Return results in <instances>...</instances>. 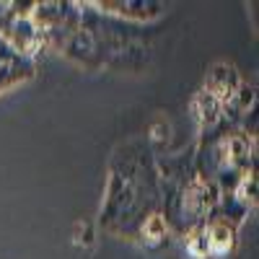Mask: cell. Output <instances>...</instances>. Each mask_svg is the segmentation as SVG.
<instances>
[{
  "instance_id": "obj_6",
  "label": "cell",
  "mask_w": 259,
  "mask_h": 259,
  "mask_svg": "<svg viewBox=\"0 0 259 259\" xmlns=\"http://www.w3.org/2000/svg\"><path fill=\"white\" fill-rule=\"evenodd\" d=\"M135 239H140V244H143L145 249H161V246L168 241V226H166L163 215H161L158 210L150 212L148 218L140 223Z\"/></svg>"
},
{
  "instance_id": "obj_2",
  "label": "cell",
  "mask_w": 259,
  "mask_h": 259,
  "mask_svg": "<svg viewBox=\"0 0 259 259\" xmlns=\"http://www.w3.org/2000/svg\"><path fill=\"white\" fill-rule=\"evenodd\" d=\"M205 231L210 244V259H226L239 244V226L218 218V215H210L205 221Z\"/></svg>"
},
{
  "instance_id": "obj_7",
  "label": "cell",
  "mask_w": 259,
  "mask_h": 259,
  "mask_svg": "<svg viewBox=\"0 0 259 259\" xmlns=\"http://www.w3.org/2000/svg\"><path fill=\"white\" fill-rule=\"evenodd\" d=\"M233 197L241 200L246 207H254V202H256V168H249L239 179V184L233 187Z\"/></svg>"
},
{
  "instance_id": "obj_8",
  "label": "cell",
  "mask_w": 259,
  "mask_h": 259,
  "mask_svg": "<svg viewBox=\"0 0 259 259\" xmlns=\"http://www.w3.org/2000/svg\"><path fill=\"white\" fill-rule=\"evenodd\" d=\"M161 140L168 143V122H163V119H158V122L153 124V130H150V145H153L150 150H156Z\"/></svg>"
},
{
  "instance_id": "obj_5",
  "label": "cell",
  "mask_w": 259,
  "mask_h": 259,
  "mask_svg": "<svg viewBox=\"0 0 259 259\" xmlns=\"http://www.w3.org/2000/svg\"><path fill=\"white\" fill-rule=\"evenodd\" d=\"M192 112H194V119H197V124H200V133H207V130H215L221 124L223 101L218 96H212L210 91L200 89L192 99Z\"/></svg>"
},
{
  "instance_id": "obj_3",
  "label": "cell",
  "mask_w": 259,
  "mask_h": 259,
  "mask_svg": "<svg viewBox=\"0 0 259 259\" xmlns=\"http://www.w3.org/2000/svg\"><path fill=\"white\" fill-rule=\"evenodd\" d=\"M241 83H244V80H241L239 70H236V65L221 60V62H212V65H210V70H207V75H205V85H202V89L210 91L212 96H218V99L226 104V101L236 94V89H239Z\"/></svg>"
},
{
  "instance_id": "obj_4",
  "label": "cell",
  "mask_w": 259,
  "mask_h": 259,
  "mask_svg": "<svg viewBox=\"0 0 259 259\" xmlns=\"http://www.w3.org/2000/svg\"><path fill=\"white\" fill-rule=\"evenodd\" d=\"M60 52H62L65 57H70V60L80 62L83 68H91V70L101 68V62H99V52H96V45H94L91 34L85 31V29H78L68 41H65V47H62Z\"/></svg>"
},
{
  "instance_id": "obj_1",
  "label": "cell",
  "mask_w": 259,
  "mask_h": 259,
  "mask_svg": "<svg viewBox=\"0 0 259 259\" xmlns=\"http://www.w3.org/2000/svg\"><path fill=\"white\" fill-rule=\"evenodd\" d=\"M99 13L112 16V18H122L130 21V24H145L150 18H158L163 13V3H156V0H99V3H91Z\"/></svg>"
}]
</instances>
